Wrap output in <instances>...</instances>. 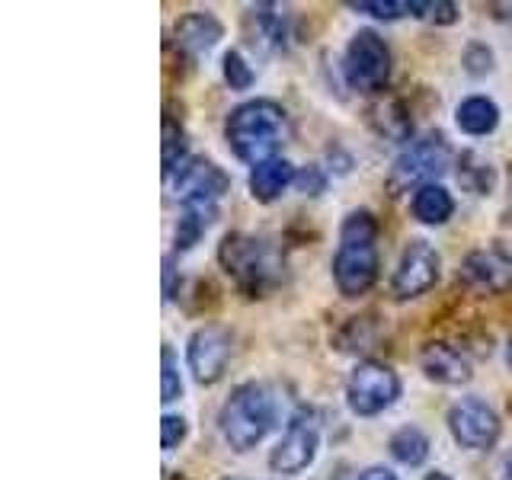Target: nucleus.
<instances>
[{
    "instance_id": "3",
    "label": "nucleus",
    "mask_w": 512,
    "mask_h": 480,
    "mask_svg": "<svg viewBox=\"0 0 512 480\" xmlns=\"http://www.w3.org/2000/svg\"><path fill=\"white\" fill-rule=\"evenodd\" d=\"M276 426V397L263 381H244L231 391L218 413V429L237 455H247Z\"/></svg>"
},
{
    "instance_id": "19",
    "label": "nucleus",
    "mask_w": 512,
    "mask_h": 480,
    "mask_svg": "<svg viewBox=\"0 0 512 480\" xmlns=\"http://www.w3.org/2000/svg\"><path fill=\"white\" fill-rule=\"evenodd\" d=\"M250 26L256 29V45L266 52H279L288 36V16L276 4H256L250 7Z\"/></svg>"
},
{
    "instance_id": "1",
    "label": "nucleus",
    "mask_w": 512,
    "mask_h": 480,
    "mask_svg": "<svg viewBox=\"0 0 512 480\" xmlns=\"http://www.w3.org/2000/svg\"><path fill=\"white\" fill-rule=\"evenodd\" d=\"M378 221L372 212L356 208L343 218L340 247L333 256V282L340 295L359 298L378 282Z\"/></svg>"
},
{
    "instance_id": "27",
    "label": "nucleus",
    "mask_w": 512,
    "mask_h": 480,
    "mask_svg": "<svg viewBox=\"0 0 512 480\" xmlns=\"http://www.w3.org/2000/svg\"><path fill=\"white\" fill-rule=\"evenodd\" d=\"M413 16H423L429 23H439V26H448L458 20V7L448 4V0H429V4H416L413 0Z\"/></svg>"
},
{
    "instance_id": "28",
    "label": "nucleus",
    "mask_w": 512,
    "mask_h": 480,
    "mask_svg": "<svg viewBox=\"0 0 512 480\" xmlns=\"http://www.w3.org/2000/svg\"><path fill=\"white\" fill-rule=\"evenodd\" d=\"M295 183H298L304 192H311V196H317V192L324 189V176H320L317 167H308L301 176H295Z\"/></svg>"
},
{
    "instance_id": "12",
    "label": "nucleus",
    "mask_w": 512,
    "mask_h": 480,
    "mask_svg": "<svg viewBox=\"0 0 512 480\" xmlns=\"http://www.w3.org/2000/svg\"><path fill=\"white\" fill-rule=\"evenodd\" d=\"M458 282L480 295H500L512 285V253L503 247H480L464 256Z\"/></svg>"
},
{
    "instance_id": "22",
    "label": "nucleus",
    "mask_w": 512,
    "mask_h": 480,
    "mask_svg": "<svg viewBox=\"0 0 512 480\" xmlns=\"http://www.w3.org/2000/svg\"><path fill=\"white\" fill-rule=\"evenodd\" d=\"M186 160V132L176 122H164V176H170Z\"/></svg>"
},
{
    "instance_id": "14",
    "label": "nucleus",
    "mask_w": 512,
    "mask_h": 480,
    "mask_svg": "<svg viewBox=\"0 0 512 480\" xmlns=\"http://www.w3.org/2000/svg\"><path fill=\"white\" fill-rule=\"evenodd\" d=\"M420 365H423V372H426L429 381L448 384V388L471 381V359L452 343H442V340L439 343H426L423 352H420Z\"/></svg>"
},
{
    "instance_id": "17",
    "label": "nucleus",
    "mask_w": 512,
    "mask_h": 480,
    "mask_svg": "<svg viewBox=\"0 0 512 480\" xmlns=\"http://www.w3.org/2000/svg\"><path fill=\"white\" fill-rule=\"evenodd\" d=\"M410 212L420 224H429V228H436V224H445L448 218L455 215V199L452 192L439 183H429V186H420L413 189V199H410Z\"/></svg>"
},
{
    "instance_id": "5",
    "label": "nucleus",
    "mask_w": 512,
    "mask_h": 480,
    "mask_svg": "<svg viewBox=\"0 0 512 480\" xmlns=\"http://www.w3.org/2000/svg\"><path fill=\"white\" fill-rule=\"evenodd\" d=\"M317 452H320V416L311 407H301L288 420L276 448L269 452V468L279 477H295L311 468Z\"/></svg>"
},
{
    "instance_id": "23",
    "label": "nucleus",
    "mask_w": 512,
    "mask_h": 480,
    "mask_svg": "<svg viewBox=\"0 0 512 480\" xmlns=\"http://www.w3.org/2000/svg\"><path fill=\"white\" fill-rule=\"evenodd\" d=\"M349 7L359 10V13L375 16V20H397V16L413 13V0H410V4H407V0H352Z\"/></svg>"
},
{
    "instance_id": "2",
    "label": "nucleus",
    "mask_w": 512,
    "mask_h": 480,
    "mask_svg": "<svg viewBox=\"0 0 512 480\" xmlns=\"http://www.w3.org/2000/svg\"><path fill=\"white\" fill-rule=\"evenodd\" d=\"M224 138H228L237 160L256 167L263 160H272L282 148V141L288 138V116L272 100L240 103L224 122Z\"/></svg>"
},
{
    "instance_id": "15",
    "label": "nucleus",
    "mask_w": 512,
    "mask_h": 480,
    "mask_svg": "<svg viewBox=\"0 0 512 480\" xmlns=\"http://www.w3.org/2000/svg\"><path fill=\"white\" fill-rule=\"evenodd\" d=\"M173 39H176V45H180V52L199 58V55L212 52V48L224 39V26L218 23L215 13L196 10V13H186V16L176 20Z\"/></svg>"
},
{
    "instance_id": "18",
    "label": "nucleus",
    "mask_w": 512,
    "mask_h": 480,
    "mask_svg": "<svg viewBox=\"0 0 512 480\" xmlns=\"http://www.w3.org/2000/svg\"><path fill=\"white\" fill-rule=\"evenodd\" d=\"M455 122L464 135H474V138H484L490 135L496 125H500V106H496L490 96H468L461 100L455 109Z\"/></svg>"
},
{
    "instance_id": "24",
    "label": "nucleus",
    "mask_w": 512,
    "mask_h": 480,
    "mask_svg": "<svg viewBox=\"0 0 512 480\" xmlns=\"http://www.w3.org/2000/svg\"><path fill=\"white\" fill-rule=\"evenodd\" d=\"M160 359H164V381H160V400L164 404H173V400L183 397V378H180V365H176V356L173 349L164 346L160 352Z\"/></svg>"
},
{
    "instance_id": "13",
    "label": "nucleus",
    "mask_w": 512,
    "mask_h": 480,
    "mask_svg": "<svg viewBox=\"0 0 512 480\" xmlns=\"http://www.w3.org/2000/svg\"><path fill=\"white\" fill-rule=\"evenodd\" d=\"M189 372L199 384H215L231 359V333L221 327H199L186 346Z\"/></svg>"
},
{
    "instance_id": "11",
    "label": "nucleus",
    "mask_w": 512,
    "mask_h": 480,
    "mask_svg": "<svg viewBox=\"0 0 512 480\" xmlns=\"http://www.w3.org/2000/svg\"><path fill=\"white\" fill-rule=\"evenodd\" d=\"M500 416L496 410L480 397H461L458 404L448 410V432L461 448H471V452H487L500 439Z\"/></svg>"
},
{
    "instance_id": "31",
    "label": "nucleus",
    "mask_w": 512,
    "mask_h": 480,
    "mask_svg": "<svg viewBox=\"0 0 512 480\" xmlns=\"http://www.w3.org/2000/svg\"><path fill=\"white\" fill-rule=\"evenodd\" d=\"M423 480H452V477H448L445 471H432V474H426Z\"/></svg>"
},
{
    "instance_id": "20",
    "label": "nucleus",
    "mask_w": 512,
    "mask_h": 480,
    "mask_svg": "<svg viewBox=\"0 0 512 480\" xmlns=\"http://www.w3.org/2000/svg\"><path fill=\"white\" fill-rule=\"evenodd\" d=\"M388 452L394 461L407 464V468H420L429 458V436L420 426H400L388 442Z\"/></svg>"
},
{
    "instance_id": "32",
    "label": "nucleus",
    "mask_w": 512,
    "mask_h": 480,
    "mask_svg": "<svg viewBox=\"0 0 512 480\" xmlns=\"http://www.w3.org/2000/svg\"><path fill=\"white\" fill-rule=\"evenodd\" d=\"M506 480H512V458L506 461Z\"/></svg>"
},
{
    "instance_id": "25",
    "label": "nucleus",
    "mask_w": 512,
    "mask_h": 480,
    "mask_svg": "<svg viewBox=\"0 0 512 480\" xmlns=\"http://www.w3.org/2000/svg\"><path fill=\"white\" fill-rule=\"evenodd\" d=\"M253 68L247 64V58L240 52H228L224 55V80H228L231 90H247L253 84Z\"/></svg>"
},
{
    "instance_id": "29",
    "label": "nucleus",
    "mask_w": 512,
    "mask_h": 480,
    "mask_svg": "<svg viewBox=\"0 0 512 480\" xmlns=\"http://www.w3.org/2000/svg\"><path fill=\"white\" fill-rule=\"evenodd\" d=\"M356 480H397V474L391 468H381V464H375V468H365Z\"/></svg>"
},
{
    "instance_id": "21",
    "label": "nucleus",
    "mask_w": 512,
    "mask_h": 480,
    "mask_svg": "<svg viewBox=\"0 0 512 480\" xmlns=\"http://www.w3.org/2000/svg\"><path fill=\"white\" fill-rule=\"evenodd\" d=\"M458 180L474 189L477 196H490V189L496 183V176H493V167L487 164L484 157H477V154H464L461 157V167H458Z\"/></svg>"
},
{
    "instance_id": "8",
    "label": "nucleus",
    "mask_w": 512,
    "mask_h": 480,
    "mask_svg": "<svg viewBox=\"0 0 512 480\" xmlns=\"http://www.w3.org/2000/svg\"><path fill=\"white\" fill-rule=\"evenodd\" d=\"M400 378L384 362H359L346 381V404L356 416H378L397 404Z\"/></svg>"
},
{
    "instance_id": "7",
    "label": "nucleus",
    "mask_w": 512,
    "mask_h": 480,
    "mask_svg": "<svg viewBox=\"0 0 512 480\" xmlns=\"http://www.w3.org/2000/svg\"><path fill=\"white\" fill-rule=\"evenodd\" d=\"M343 77L352 90L375 93L391 77V48L375 29H359L343 55Z\"/></svg>"
},
{
    "instance_id": "4",
    "label": "nucleus",
    "mask_w": 512,
    "mask_h": 480,
    "mask_svg": "<svg viewBox=\"0 0 512 480\" xmlns=\"http://www.w3.org/2000/svg\"><path fill=\"white\" fill-rule=\"evenodd\" d=\"M218 260L224 272L250 295H263L266 288L279 279V260L269 240H260L253 234H228L218 247Z\"/></svg>"
},
{
    "instance_id": "16",
    "label": "nucleus",
    "mask_w": 512,
    "mask_h": 480,
    "mask_svg": "<svg viewBox=\"0 0 512 480\" xmlns=\"http://www.w3.org/2000/svg\"><path fill=\"white\" fill-rule=\"evenodd\" d=\"M295 167L292 160L285 157H272V160H263V164H256L250 170V196L256 202H276L282 192L295 183Z\"/></svg>"
},
{
    "instance_id": "6",
    "label": "nucleus",
    "mask_w": 512,
    "mask_h": 480,
    "mask_svg": "<svg viewBox=\"0 0 512 480\" xmlns=\"http://www.w3.org/2000/svg\"><path fill=\"white\" fill-rule=\"evenodd\" d=\"M452 167V148L442 132H429L423 138L410 141L404 151L397 154L394 170H391V186L394 189H410V186H429Z\"/></svg>"
},
{
    "instance_id": "26",
    "label": "nucleus",
    "mask_w": 512,
    "mask_h": 480,
    "mask_svg": "<svg viewBox=\"0 0 512 480\" xmlns=\"http://www.w3.org/2000/svg\"><path fill=\"white\" fill-rule=\"evenodd\" d=\"M186 436H189L186 416H180V413H167L164 420H160V445H164V452H173V448H180Z\"/></svg>"
},
{
    "instance_id": "9",
    "label": "nucleus",
    "mask_w": 512,
    "mask_h": 480,
    "mask_svg": "<svg viewBox=\"0 0 512 480\" xmlns=\"http://www.w3.org/2000/svg\"><path fill=\"white\" fill-rule=\"evenodd\" d=\"M167 183L176 202H180V208L183 205L218 208L224 192L231 189L228 173H224L215 160H205V157H186L183 164L167 176Z\"/></svg>"
},
{
    "instance_id": "10",
    "label": "nucleus",
    "mask_w": 512,
    "mask_h": 480,
    "mask_svg": "<svg viewBox=\"0 0 512 480\" xmlns=\"http://www.w3.org/2000/svg\"><path fill=\"white\" fill-rule=\"evenodd\" d=\"M442 276V256L439 250L429 244V240H410L400 253V263L394 269V279H391V292L397 301H410V298H420L426 295L429 288H436Z\"/></svg>"
},
{
    "instance_id": "30",
    "label": "nucleus",
    "mask_w": 512,
    "mask_h": 480,
    "mask_svg": "<svg viewBox=\"0 0 512 480\" xmlns=\"http://www.w3.org/2000/svg\"><path fill=\"white\" fill-rule=\"evenodd\" d=\"M164 298L170 301L173 298V260H170V256H167V260H164Z\"/></svg>"
}]
</instances>
